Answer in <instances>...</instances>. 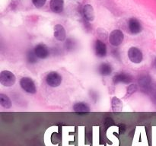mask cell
<instances>
[{
  "instance_id": "cell-1",
  "label": "cell",
  "mask_w": 156,
  "mask_h": 146,
  "mask_svg": "<svg viewBox=\"0 0 156 146\" xmlns=\"http://www.w3.org/2000/svg\"><path fill=\"white\" fill-rule=\"evenodd\" d=\"M16 82V77L12 71L9 70H4L0 74V83L5 87H12Z\"/></svg>"
},
{
  "instance_id": "cell-2",
  "label": "cell",
  "mask_w": 156,
  "mask_h": 146,
  "mask_svg": "<svg viewBox=\"0 0 156 146\" xmlns=\"http://www.w3.org/2000/svg\"><path fill=\"white\" fill-rule=\"evenodd\" d=\"M62 76L56 71H50L46 76V82L52 88H56L62 83Z\"/></svg>"
},
{
  "instance_id": "cell-3",
  "label": "cell",
  "mask_w": 156,
  "mask_h": 146,
  "mask_svg": "<svg viewBox=\"0 0 156 146\" xmlns=\"http://www.w3.org/2000/svg\"><path fill=\"white\" fill-rule=\"evenodd\" d=\"M20 85L25 92L28 94H35L37 92L34 82L29 77H24L20 81Z\"/></svg>"
},
{
  "instance_id": "cell-4",
  "label": "cell",
  "mask_w": 156,
  "mask_h": 146,
  "mask_svg": "<svg viewBox=\"0 0 156 146\" xmlns=\"http://www.w3.org/2000/svg\"><path fill=\"white\" fill-rule=\"evenodd\" d=\"M128 58L132 62L139 64L143 59V55L141 50L136 47H132L128 50Z\"/></svg>"
},
{
  "instance_id": "cell-5",
  "label": "cell",
  "mask_w": 156,
  "mask_h": 146,
  "mask_svg": "<svg viewBox=\"0 0 156 146\" xmlns=\"http://www.w3.org/2000/svg\"><path fill=\"white\" fill-rule=\"evenodd\" d=\"M124 39V35L122 30H114L110 33L109 42L114 47H118L123 43Z\"/></svg>"
},
{
  "instance_id": "cell-6",
  "label": "cell",
  "mask_w": 156,
  "mask_h": 146,
  "mask_svg": "<svg viewBox=\"0 0 156 146\" xmlns=\"http://www.w3.org/2000/svg\"><path fill=\"white\" fill-rule=\"evenodd\" d=\"M36 56L38 59H46L50 55V50L47 45L44 43H39L34 49Z\"/></svg>"
},
{
  "instance_id": "cell-7",
  "label": "cell",
  "mask_w": 156,
  "mask_h": 146,
  "mask_svg": "<svg viewBox=\"0 0 156 146\" xmlns=\"http://www.w3.org/2000/svg\"><path fill=\"white\" fill-rule=\"evenodd\" d=\"M94 50H95L96 56L99 58H104L107 56L108 50H107L106 44L102 42L100 40H97L94 45Z\"/></svg>"
},
{
  "instance_id": "cell-8",
  "label": "cell",
  "mask_w": 156,
  "mask_h": 146,
  "mask_svg": "<svg viewBox=\"0 0 156 146\" xmlns=\"http://www.w3.org/2000/svg\"><path fill=\"white\" fill-rule=\"evenodd\" d=\"M133 81L132 75H130L128 73L120 72L118 74L115 75L113 78V82L114 84L117 83H123V84H129Z\"/></svg>"
},
{
  "instance_id": "cell-9",
  "label": "cell",
  "mask_w": 156,
  "mask_h": 146,
  "mask_svg": "<svg viewBox=\"0 0 156 146\" xmlns=\"http://www.w3.org/2000/svg\"><path fill=\"white\" fill-rule=\"evenodd\" d=\"M128 27L133 34H138L142 31V24L136 18H131L128 23Z\"/></svg>"
},
{
  "instance_id": "cell-10",
  "label": "cell",
  "mask_w": 156,
  "mask_h": 146,
  "mask_svg": "<svg viewBox=\"0 0 156 146\" xmlns=\"http://www.w3.org/2000/svg\"><path fill=\"white\" fill-rule=\"evenodd\" d=\"M53 35L57 40H65L66 38V30L63 26H62L61 24H56L54 27Z\"/></svg>"
},
{
  "instance_id": "cell-11",
  "label": "cell",
  "mask_w": 156,
  "mask_h": 146,
  "mask_svg": "<svg viewBox=\"0 0 156 146\" xmlns=\"http://www.w3.org/2000/svg\"><path fill=\"white\" fill-rule=\"evenodd\" d=\"M50 7L53 12L61 13L64 9V1L63 0H50Z\"/></svg>"
},
{
  "instance_id": "cell-12",
  "label": "cell",
  "mask_w": 156,
  "mask_h": 146,
  "mask_svg": "<svg viewBox=\"0 0 156 146\" xmlns=\"http://www.w3.org/2000/svg\"><path fill=\"white\" fill-rule=\"evenodd\" d=\"M84 18L88 21H92L94 19V11L91 5H85L82 9Z\"/></svg>"
},
{
  "instance_id": "cell-13",
  "label": "cell",
  "mask_w": 156,
  "mask_h": 146,
  "mask_svg": "<svg viewBox=\"0 0 156 146\" xmlns=\"http://www.w3.org/2000/svg\"><path fill=\"white\" fill-rule=\"evenodd\" d=\"M73 110L79 114L85 113L89 112L90 107L86 103L83 102H79L73 105Z\"/></svg>"
},
{
  "instance_id": "cell-14",
  "label": "cell",
  "mask_w": 156,
  "mask_h": 146,
  "mask_svg": "<svg viewBox=\"0 0 156 146\" xmlns=\"http://www.w3.org/2000/svg\"><path fill=\"white\" fill-rule=\"evenodd\" d=\"M112 66L111 64L108 62H104L101 63L98 67V72L99 74L103 76H108L112 73Z\"/></svg>"
},
{
  "instance_id": "cell-15",
  "label": "cell",
  "mask_w": 156,
  "mask_h": 146,
  "mask_svg": "<svg viewBox=\"0 0 156 146\" xmlns=\"http://www.w3.org/2000/svg\"><path fill=\"white\" fill-rule=\"evenodd\" d=\"M139 85L140 87L143 88H148L150 87L151 83H152V80H151V77L148 75H142L141 77L139 78Z\"/></svg>"
},
{
  "instance_id": "cell-16",
  "label": "cell",
  "mask_w": 156,
  "mask_h": 146,
  "mask_svg": "<svg viewBox=\"0 0 156 146\" xmlns=\"http://www.w3.org/2000/svg\"><path fill=\"white\" fill-rule=\"evenodd\" d=\"M0 103H1L2 106L5 109H9L12 107V101H11L10 98L5 94H0Z\"/></svg>"
},
{
  "instance_id": "cell-17",
  "label": "cell",
  "mask_w": 156,
  "mask_h": 146,
  "mask_svg": "<svg viewBox=\"0 0 156 146\" xmlns=\"http://www.w3.org/2000/svg\"><path fill=\"white\" fill-rule=\"evenodd\" d=\"M26 59L28 63L35 64L37 62V56L34 53V50H29L26 55Z\"/></svg>"
},
{
  "instance_id": "cell-18",
  "label": "cell",
  "mask_w": 156,
  "mask_h": 146,
  "mask_svg": "<svg viewBox=\"0 0 156 146\" xmlns=\"http://www.w3.org/2000/svg\"><path fill=\"white\" fill-rule=\"evenodd\" d=\"M112 109L114 111H121L122 110V102L120 99H118L117 97H114L112 99Z\"/></svg>"
},
{
  "instance_id": "cell-19",
  "label": "cell",
  "mask_w": 156,
  "mask_h": 146,
  "mask_svg": "<svg viewBox=\"0 0 156 146\" xmlns=\"http://www.w3.org/2000/svg\"><path fill=\"white\" fill-rule=\"evenodd\" d=\"M75 45H76V43H74L73 40L68 39L65 43V48L69 51H71L75 48Z\"/></svg>"
},
{
  "instance_id": "cell-20",
  "label": "cell",
  "mask_w": 156,
  "mask_h": 146,
  "mask_svg": "<svg viewBox=\"0 0 156 146\" xmlns=\"http://www.w3.org/2000/svg\"><path fill=\"white\" fill-rule=\"evenodd\" d=\"M137 91V86L136 85H130L129 87H128L127 88V93H126V97H129V96H130L131 94H133L134 92H136V91Z\"/></svg>"
},
{
  "instance_id": "cell-21",
  "label": "cell",
  "mask_w": 156,
  "mask_h": 146,
  "mask_svg": "<svg viewBox=\"0 0 156 146\" xmlns=\"http://www.w3.org/2000/svg\"><path fill=\"white\" fill-rule=\"evenodd\" d=\"M47 0H32L34 5L37 8H41L45 5Z\"/></svg>"
},
{
  "instance_id": "cell-22",
  "label": "cell",
  "mask_w": 156,
  "mask_h": 146,
  "mask_svg": "<svg viewBox=\"0 0 156 146\" xmlns=\"http://www.w3.org/2000/svg\"><path fill=\"white\" fill-rule=\"evenodd\" d=\"M152 98H153V100H154V102H155V104H156V90H155V92H154V94H153V96H152Z\"/></svg>"
},
{
  "instance_id": "cell-23",
  "label": "cell",
  "mask_w": 156,
  "mask_h": 146,
  "mask_svg": "<svg viewBox=\"0 0 156 146\" xmlns=\"http://www.w3.org/2000/svg\"><path fill=\"white\" fill-rule=\"evenodd\" d=\"M155 67H156V60H155Z\"/></svg>"
}]
</instances>
